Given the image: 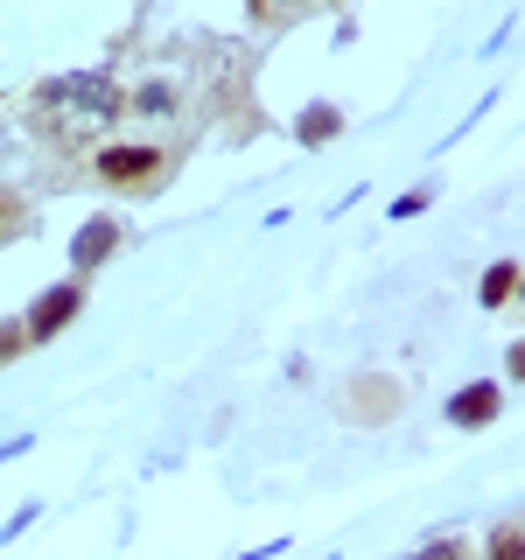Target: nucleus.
<instances>
[{
    "mask_svg": "<svg viewBox=\"0 0 525 560\" xmlns=\"http://www.w3.org/2000/svg\"><path fill=\"white\" fill-rule=\"evenodd\" d=\"M413 560H463V547H455V539H434V547H420Z\"/></svg>",
    "mask_w": 525,
    "mask_h": 560,
    "instance_id": "nucleus-8",
    "label": "nucleus"
},
{
    "mask_svg": "<svg viewBox=\"0 0 525 560\" xmlns=\"http://www.w3.org/2000/svg\"><path fill=\"white\" fill-rule=\"evenodd\" d=\"M98 183H113V189H154L162 183V168H168V154L162 148H98Z\"/></svg>",
    "mask_w": 525,
    "mask_h": 560,
    "instance_id": "nucleus-2",
    "label": "nucleus"
},
{
    "mask_svg": "<svg viewBox=\"0 0 525 560\" xmlns=\"http://www.w3.org/2000/svg\"><path fill=\"white\" fill-rule=\"evenodd\" d=\"M28 337H22V329H0V358H14V350H22Z\"/></svg>",
    "mask_w": 525,
    "mask_h": 560,
    "instance_id": "nucleus-10",
    "label": "nucleus"
},
{
    "mask_svg": "<svg viewBox=\"0 0 525 560\" xmlns=\"http://www.w3.org/2000/svg\"><path fill=\"white\" fill-rule=\"evenodd\" d=\"M490 413H498V385H463V393H455V407H448L455 428H483Z\"/></svg>",
    "mask_w": 525,
    "mask_h": 560,
    "instance_id": "nucleus-5",
    "label": "nucleus"
},
{
    "mask_svg": "<svg viewBox=\"0 0 525 560\" xmlns=\"http://www.w3.org/2000/svg\"><path fill=\"white\" fill-rule=\"evenodd\" d=\"M119 113H133V119H175V113H183V84H175V78H148L133 98H119Z\"/></svg>",
    "mask_w": 525,
    "mask_h": 560,
    "instance_id": "nucleus-3",
    "label": "nucleus"
},
{
    "mask_svg": "<svg viewBox=\"0 0 525 560\" xmlns=\"http://www.w3.org/2000/svg\"><path fill=\"white\" fill-rule=\"evenodd\" d=\"M70 315H78V288H57L43 308L28 315V329H22V337H28V343H43V337H57V329L70 323Z\"/></svg>",
    "mask_w": 525,
    "mask_h": 560,
    "instance_id": "nucleus-4",
    "label": "nucleus"
},
{
    "mask_svg": "<svg viewBox=\"0 0 525 560\" xmlns=\"http://www.w3.org/2000/svg\"><path fill=\"white\" fill-rule=\"evenodd\" d=\"M512 280H518V267H490V280H483V302L498 308L504 294H512Z\"/></svg>",
    "mask_w": 525,
    "mask_h": 560,
    "instance_id": "nucleus-7",
    "label": "nucleus"
},
{
    "mask_svg": "<svg viewBox=\"0 0 525 560\" xmlns=\"http://www.w3.org/2000/svg\"><path fill=\"white\" fill-rule=\"evenodd\" d=\"M28 119L49 127V133H63V140H84V133L113 127V119H127V113H119L113 78H57L28 98Z\"/></svg>",
    "mask_w": 525,
    "mask_h": 560,
    "instance_id": "nucleus-1",
    "label": "nucleus"
},
{
    "mask_svg": "<svg viewBox=\"0 0 525 560\" xmlns=\"http://www.w3.org/2000/svg\"><path fill=\"white\" fill-rule=\"evenodd\" d=\"M113 238H119L113 224H98V232H84V238H78V267H98V259L113 253Z\"/></svg>",
    "mask_w": 525,
    "mask_h": 560,
    "instance_id": "nucleus-6",
    "label": "nucleus"
},
{
    "mask_svg": "<svg viewBox=\"0 0 525 560\" xmlns=\"http://www.w3.org/2000/svg\"><path fill=\"white\" fill-rule=\"evenodd\" d=\"M490 560H518V533H498V553Z\"/></svg>",
    "mask_w": 525,
    "mask_h": 560,
    "instance_id": "nucleus-9",
    "label": "nucleus"
}]
</instances>
